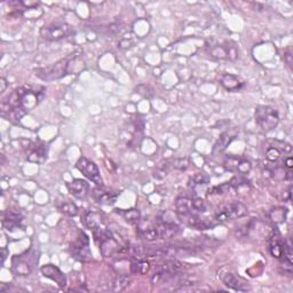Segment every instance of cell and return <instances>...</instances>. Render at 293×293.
I'll return each mask as SVG.
<instances>
[{
    "label": "cell",
    "instance_id": "40",
    "mask_svg": "<svg viewBox=\"0 0 293 293\" xmlns=\"http://www.w3.org/2000/svg\"><path fill=\"white\" fill-rule=\"evenodd\" d=\"M284 61H285V63L288 64L289 68L292 67V53H291V51L284 52Z\"/></svg>",
    "mask_w": 293,
    "mask_h": 293
},
{
    "label": "cell",
    "instance_id": "33",
    "mask_svg": "<svg viewBox=\"0 0 293 293\" xmlns=\"http://www.w3.org/2000/svg\"><path fill=\"white\" fill-rule=\"evenodd\" d=\"M281 155H282L281 150L274 146H269L267 151H266V158H267V160L272 161V163H276V161H279Z\"/></svg>",
    "mask_w": 293,
    "mask_h": 293
},
{
    "label": "cell",
    "instance_id": "36",
    "mask_svg": "<svg viewBox=\"0 0 293 293\" xmlns=\"http://www.w3.org/2000/svg\"><path fill=\"white\" fill-rule=\"evenodd\" d=\"M146 249L145 248V246H142V245L134 244V245H131L130 248H129V252L131 254H132V256L136 257V258H142V257H145L146 256Z\"/></svg>",
    "mask_w": 293,
    "mask_h": 293
},
{
    "label": "cell",
    "instance_id": "13",
    "mask_svg": "<svg viewBox=\"0 0 293 293\" xmlns=\"http://www.w3.org/2000/svg\"><path fill=\"white\" fill-rule=\"evenodd\" d=\"M41 98H42L41 92L26 90V88H24L23 94L21 96L20 105L23 109L26 111V113H29V111H31L33 109V108H36L38 105H39Z\"/></svg>",
    "mask_w": 293,
    "mask_h": 293
},
{
    "label": "cell",
    "instance_id": "23",
    "mask_svg": "<svg viewBox=\"0 0 293 293\" xmlns=\"http://www.w3.org/2000/svg\"><path fill=\"white\" fill-rule=\"evenodd\" d=\"M221 85L228 92H236L243 88L244 82H242L237 76L231 75V73H226V75L221 77Z\"/></svg>",
    "mask_w": 293,
    "mask_h": 293
},
{
    "label": "cell",
    "instance_id": "1",
    "mask_svg": "<svg viewBox=\"0 0 293 293\" xmlns=\"http://www.w3.org/2000/svg\"><path fill=\"white\" fill-rule=\"evenodd\" d=\"M39 261V252L30 249L22 254H17L11 260V271L16 276H29Z\"/></svg>",
    "mask_w": 293,
    "mask_h": 293
},
{
    "label": "cell",
    "instance_id": "16",
    "mask_svg": "<svg viewBox=\"0 0 293 293\" xmlns=\"http://www.w3.org/2000/svg\"><path fill=\"white\" fill-rule=\"evenodd\" d=\"M237 133L238 132H237L236 129H230V130H227L226 132H223L221 136H220V138L218 139V141L215 142V145L213 146V152L220 153V152L225 151V150L228 148L231 142L236 139Z\"/></svg>",
    "mask_w": 293,
    "mask_h": 293
},
{
    "label": "cell",
    "instance_id": "31",
    "mask_svg": "<svg viewBox=\"0 0 293 293\" xmlns=\"http://www.w3.org/2000/svg\"><path fill=\"white\" fill-rule=\"evenodd\" d=\"M209 175L205 174V173H196L194 176H191V178L189 179L188 186L190 189H195L196 187L205 186V184L209 183Z\"/></svg>",
    "mask_w": 293,
    "mask_h": 293
},
{
    "label": "cell",
    "instance_id": "4",
    "mask_svg": "<svg viewBox=\"0 0 293 293\" xmlns=\"http://www.w3.org/2000/svg\"><path fill=\"white\" fill-rule=\"evenodd\" d=\"M256 122L264 132H271L280 123V115L269 106H258L256 108Z\"/></svg>",
    "mask_w": 293,
    "mask_h": 293
},
{
    "label": "cell",
    "instance_id": "22",
    "mask_svg": "<svg viewBox=\"0 0 293 293\" xmlns=\"http://www.w3.org/2000/svg\"><path fill=\"white\" fill-rule=\"evenodd\" d=\"M26 111L23 109L21 106L1 109L2 117L6 118L7 121H9L10 123H13V124H18V123L21 122V119L24 117Z\"/></svg>",
    "mask_w": 293,
    "mask_h": 293
},
{
    "label": "cell",
    "instance_id": "10",
    "mask_svg": "<svg viewBox=\"0 0 293 293\" xmlns=\"http://www.w3.org/2000/svg\"><path fill=\"white\" fill-rule=\"evenodd\" d=\"M223 167L231 173H238V174L245 175L251 172L252 164L246 158L228 156L223 161Z\"/></svg>",
    "mask_w": 293,
    "mask_h": 293
},
{
    "label": "cell",
    "instance_id": "2",
    "mask_svg": "<svg viewBox=\"0 0 293 293\" xmlns=\"http://www.w3.org/2000/svg\"><path fill=\"white\" fill-rule=\"evenodd\" d=\"M72 55L73 54H71L70 56L57 61L55 63L48 65V67L34 69V76L37 78L44 80V82H52V80L61 79L62 77L69 73V64H70Z\"/></svg>",
    "mask_w": 293,
    "mask_h": 293
},
{
    "label": "cell",
    "instance_id": "39",
    "mask_svg": "<svg viewBox=\"0 0 293 293\" xmlns=\"http://www.w3.org/2000/svg\"><path fill=\"white\" fill-rule=\"evenodd\" d=\"M230 183L229 182H226V183H222L221 186H218V187H214L212 188V190H210L211 194H217V195H222V194H226V192H228L230 190Z\"/></svg>",
    "mask_w": 293,
    "mask_h": 293
},
{
    "label": "cell",
    "instance_id": "12",
    "mask_svg": "<svg viewBox=\"0 0 293 293\" xmlns=\"http://www.w3.org/2000/svg\"><path fill=\"white\" fill-rule=\"evenodd\" d=\"M40 272L42 275H44L46 279L52 280L53 282H55L59 287L64 288L67 285V276L60 271L59 267L54 266L52 264L44 265L40 268Z\"/></svg>",
    "mask_w": 293,
    "mask_h": 293
},
{
    "label": "cell",
    "instance_id": "24",
    "mask_svg": "<svg viewBox=\"0 0 293 293\" xmlns=\"http://www.w3.org/2000/svg\"><path fill=\"white\" fill-rule=\"evenodd\" d=\"M83 221L85 223V226H86L88 229L95 230V229H98V228H100V227H101L102 217H101V214L98 213V212H95V211H86L84 213Z\"/></svg>",
    "mask_w": 293,
    "mask_h": 293
},
{
    "label": "cell",
    "instance_id": "18",
    "mask_svg": "<svg viewBox=\"0 0 293 293\" xmlns=\"http://www.w3.org/2000/svg\"><path fill=\"white\" fill-rule=\"evenodd\" d=\"M47 155H48V146L45 145H40V146H34L30 150L28 156H26V159L30 163H34V164H42L45 163L46 159H47Z\"/></svg>",
    "mask_w": 293,
    "mask_h": 293
},
{
    "label": "cell",
    "instance_id": "43",
    "mask_svg": "<svg viewBox=\"0 0 293 293\" xmlns=\"http://www.w3.org/2000/svg\"><path fill=\"white\" fill-rule=\"evenodd\" d=\"M131 46H132V42L127 39H123L121 42H119V47L121 48H130Z\"/></svg>",
    "mask_w": 293,
    "mask_h": 293
},
{
    "label": "cell",
    "instance_id": "34",
    "mask_svg": "<svg viewBox=\"0 0 293 293\" xmlns=\"http://www.w3.org/2000/svg\"><path fill=\"white\" fill-rule=\"evenodd\" d=\"M229 183L231 188L240 189L242 187L249 186V180H246L242 174H238L236 176H234V178L229 181Z\"/></svg>",
    "mask_w": 293,
    "mask_h": 293
},
{
    "label": "cell",
    "instance_id": "42",
    "mask_svg": "<svg viewBox=\"0 0 293 293\" xmlns=\"http://www.w3.org/2000/svg\"><path fill=\"white\" fill-rule=\"evenodd\" d=\"M7 86H8V83L5 78H0V93H3L6 91Z\"/></svg>",
    "mask_w": 293,
    "mask_h": 293
},
{
    "label": "cell",
    "instance_id": "29",
    "mask_svg": "<svg viewBox=\"0 0 293 293\" xmlns=\"http://www.w3.org/2000/svg\"><path fill=\"white\" fill-rule=\"evenodd\" d=\"M150 271V264L146 260H139L136 262H131L130 272L136 275H145Z\"/></svg>",
    "mask_w": 293,
    "mask_h": 293
},
{
    "label": "cell",
    "instance_id": "21",
    "mask_svg": "<svg viewBox=\"0 0 293 293\" xmlns=\"http://www.w3.org/2000/svg\"><path fill=\"white\" fill-rule=\"evenodd\" d=\"M117 194L115 192L105 190V189L101 188H95L93 190V197L96 202L100 204H103V205H113L117 200Z\"/></svg>",
    "mask_w": 293,
    "mask_h": 293
},
{
    "label": "cell",
    "instance_id": "30",
    "mask_svg": "<svg viewBox=\"0 0 293 293\" xmlns=\"http://www.w3.org/2000/svg\"><path fill=\"white\" fill-rule=\"evenodd\" d=\"M57 209H59L61 213L67 215V217H76L78 214V206L75 203L68 202V200L57 204Z\"/></svg>",
    "mask_w": 293,
    "mask_h": 293
},
{
    "label": "cell",
    "instance_id": "27",
    "mask_svg": "<svg viewBox=\"0 0 293 293\" xmlns=\"http://www.w3.org/2000/svg\"><path fill=\"white\" fill-rule=\"evenodd\" d=\"M142 240L146 242H155L159 240V233H158L157 227H146V228H141L138 233Z\"/></svg>",
    "mask_w": 293,
    "mask_h": 293
},
{
    "label": "cell",
    "instance_id": "19",
    "mask_svg": "<svg viewBox=\"0 0 293 293\" xmlns=\"http://www.w3.org/2000/svg\"><path fill=\"white\" fill-rule=\"evenodd\" d=\"M158 233H159V238L163 240H171L178 236L181 231L180 227L174 222H161L159 226L157 227Z\"/></svg>",
    "mask_w": 293,
    "mask_h": 293
},
{
    "label": "cell",
    "instance_id": "5",
    "mask_svg": "<svg viewBox=\"0 0 293 293\" xmlns=\"http://www.w3.org/2000/svg\"><path fill=\"white\" fill-rule=\"evenodd\" d=\"M70 252L75 259L82 262H91L93 260V256L90 250V240L86 234L79 231L75 242L70 245Z\"/></svg>",
    "mask_w": 293,
    "mask_h": 293
},
{
    "label": "cell",
    "instance_id": "15",
    "mask_svg": "<svg viewBox=\"0 0 293 293\" xmlns=\"http://www.w3.org/2000/svg\"><path fill=\"white\" fill-rule=\"evenodd\" d=\"M222 282L225 283L226 287H228L229 289H233L235 291H241V292H246L251 290V287L243 281L240 277L235 276L234 274L231 273H227L221 277Z\"/></svg>",
    "mask_w": 293,
    "mask_h": 293
},
{
    "label": "cell",
    "instance_id": "9",
    "mask_svg": "<svg viewBox=\"0 0 293 293\" xmlns=\"http://www.w3.org/2000/svg\"><path fill=\"white\" fill-rule=\"evenodd\" d=\"M209 54L211 57L217 60L235 61L238 57V49L231 42H223V44L212 46Z\"/></svg>",
    "mask_w": 293,
    "mask_h": 293
},
{
    "label": "cell",
    "instance_id": "14",
    "mask_svg": "<svg viewBox=\"0 0 293 293\" xmlns=\"http://www.w3.org/2000/svg\"><path fill=\"white\" fill-rule=\"evenodd\" d=\"M287 245L288 243L281 238L279 231H273L271 237H269V251H271L272 256L280 260L283 256Z\"/></svg>",
    "mask_w": 293,
    "mask_h": 293
},
{
    "label": "cell",
    "instance_id": "44",
    "mask_svg": "<svg viewBox=\"0 0 293 293\" xmlns=\"http://www.w3.org/2000/svg\"><path fill=\"white\" fill-rule=\"evenodd\" d=\"M7 258V250L6 249H1V265H3Z\"/></svg>",
    "mask_w": 293,
    "mask_h": 293
},
{
    "label": "cell",
    "instance_id": "20",
    "mask_svg": "<svg viewBox=\"0 0 293 293\" xmlns=\"http://www.w3.org/2000/svg\"><path fill=\"white\" fill-rule=\"evenodd\" d=\"M175 211L178 215H186L190 213H196L194 207V198L182 196L175 200Z\"/></svg>",
    "mask_w": 293,
    "mask_h": 293
},
{
    "label": "cell",
    "instance_id": "26",
    "mask_svg": "<svg viewBox=\"0 0 293 293\" xmlns=\"http://www.w3.org/2000/svg\"><path fill=\"white\" fill-rule=\"evenodd\" d=\"M117 213L122 215L125 219L126 222L131 225H137L141 220V212L138 209H130V210H116Z\"/></svg>",
    "mask_w": 293,
    "mask_h": 293
},
{
    "label": "cell",
    "instance_id": "28",
    "mask_svg": "<svg viewBox=\"0 0 293 293\" xmlns=\"http://www.w3.org/2000/svg\"><path fill=\"white\" fill-rule=\"evenodd\" d=\"M287 217H288V209L287 207H282V206L275 207V209H273L271 211V213H269V218H271L272 221L274 223H276V225H281V223L285 222Z\"/></svg>",
    "mask_w": 293,
    "mask_h": 293
},
{
    "label": "cell",
    "instance_id": "25",
    "mask_svg": "<svg viewBox=\"0 0 293 293\" xmlns=\"http://www.w3.org/2000/svg\"><path fill=\"white\" fill-rule=\"evenodd\" d=\"M131 282H132V280H131L130 276L125 275V274H119L111 281L110 290L114 292H122L130 287Z\"/></svg>",
    "mask_w": 293,
    "mask_h": 293
},
{
    "label": "cell",
    "instance_id": "3",
    "mask_svg": "<svg viewBox=\"0 0 293 293\" xmlns=\"http://www.w3.org/2000/svg\"><path fill=\"white\" fill-rule=\"evenodd\" d=\"M248 215V207L244 204L235 200L231 203H222L215 209L214 219L220 222L229 221L231 219H240Z\"/></svg>",
    "mask_w": 293,
    "mask_h": 293
},
{
    "label": "cell",
    "instance_id": "17",
    "mask_svg": "<svg viewBox=\"0 0 293 293\" xmlns=\"http://www.w3.org/2000/svg\"><path fill=\"white\" fill-rule=\"evenodd\" d=\"M68 189L73 197L84 199L88 195L90 183L82 179H75L70 183H68Z\"/></svg>",
    "mask_w": 293,
    "mask_h": 293
},
{
    "label": "cell",
    "instance_id": "6",
    "mask_svg": "<svg viewBox=\"0 0 293 293\" xmlns=\"http://www.w3.org/2000/svg\"><path fill=\"white\" fill-rule=\"evenodd\" d=\"M41 37L49 41H57L67 38L72 33V28L67 23H51L41 29Z\"/></svg>",
    "mask_w": 293,
    "mask_h": 293
},
{
    "label": "cell",
    "instance_id": "38",
    "mask_svg": "<svg viewBox=\"0 0 293 293\" xmlns=\"http://www.w3.org/2000/svg\"><path fill=\"white\" fill-rule=\"evenodd\" d=\"M194 207L196 213H204L207 210V205L205 200L202 198H194Z\"/></svg>",
    "mask_w": 293,
    "mask_h": 293
},
{
    "label": "cell",
    "instance_id": "41",
    "mask_svg": "<svg viewBox=\"0 0 293 293\" xmlns=\"http://www.w3.org/2000/svg\"><path fill=\"white\" fill-rule=\"evenodd\" d=\"M284 167L287 168V169H292V167H293V159H292V157L285 158V160H284Z\"/></svg>",
    "mask_w": 293,
    "mask_h": 293
},
{
    "label": "cell",
    "instance_id": "7",
    "mask_svg": "<svg viewBox=\"0 0 293 293\" xmlns=\"http://www.w3.org/2000/svg\"><path fill=\"white\" fill-rule=\"evenodd\" d=\"M76 167L78 168V171L80 173H83L87 179L93 181L96 186H103V179L101 178V174H100L98 165H96L94 161L87 159V158L85 157H80L78 161L76 163Z\"/></svg>",
    "mask_w": 293,
    "mask_h": 293
},
{
    "label": "cell",
    "instance_id": "32",
    "mask_svg": "<svg viewBox=\"0 0 293 293\" xmlns=\"http://www.w3.org/2000/svg\"><path fill=\"white\" fill-rule=\"evenodd\" d=\"M169 167H172L171 161H165V164H160L153 172V178L158 180L164 179L168 174Z\"/></svg>",
    "mask_w": 293,
    "mask_h": 293
},
{
    "label": "cell",
    "instance_id": "11",
    "mask_svg": "<svg viewBox=\"0 0 293 293\" xmlns=\"http://www.w3.org/2000/svg\"><path fill=\"white\" fill-rule=\"evenodd\" d=\"M23 222V215L18 210L8 209L3 213L2 218V226L3 228L8 231H14L21 228Z\"/></svg>",
    "mask_w": 293,
    "mask_h": 293
},
{
    "label": "cell",
    "instance_id": "8",
    "mask_svg": "<svg viewBox=\"0 0 293 293\" xmlns=\"http://www.w3.org/2000/svg\"><path fill=\"white\" fill-rule=\"evenodd\" d=\"M184 225H187L191 228H195L197 230H207L213 228L218 225V221L215 219L211 218H203L198 213H190L186 215H179Z\"/></svg>",
    "mask_w": 293,
    "mask_h": 293
},
{
    "label": "cell",
    "instance_id": "37",
    "mask_svg": "<svg viewBox=\"0 0 293 293\" xmlns=\"http://www.w3.org/2000/svg\"><path fill=\"white\" fill-rule=\"evenodd\" d=\"M137 93L144 95L145 98H151L153 96V90L150 86H146V85H139L137 87Z\"/></svg>",
    "mask_w": 293,
    "mask_h": 293
},
{
    "label": "cell",
    "instance_id": "35",
    "mask_svg": "<svg viewBox=\"0 0 293 293\" xmlns=\"http://www.w3.org/2000/svg\"><path fill=\"white\" fill-rule=\"evenodd\" d=\"M171 165L173 168L179 169V171H186L190 165V161L187 158H179V159H174L171 161Z\"/></svg>",
    "mask_w": 293,
    "mask_h": 293
}]
</instances>
